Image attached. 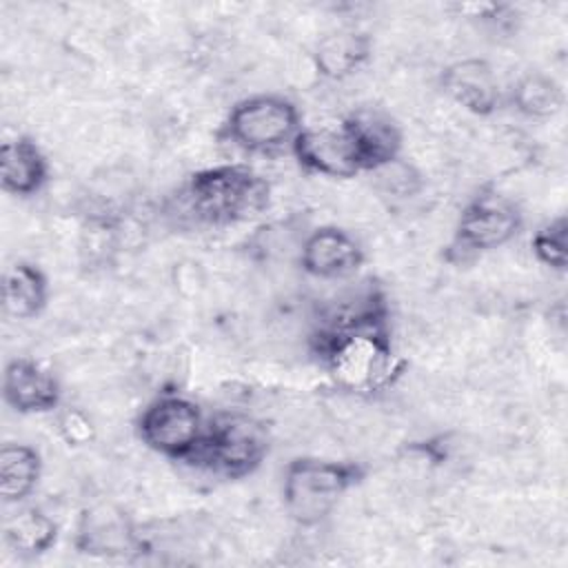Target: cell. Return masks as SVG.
I'll use <instances>...</instances> for the list:
<instances>
[{"label":"cell","instance_id":"1","mask_svg":"<svg viewBox=\"0 0 568 568\" xmlns=\"http://www.w3.org/2000/svg\"><path fill=\"white\" fill-rule=\"evenodd\" d=\"M311 346L342 390L375 393L399 373L386 297L371 280L322 311Z\"/></svg>","mask_w":568,"mask_h":568},{"label":"cell","instance_id":"2","mask_svg":"<svg viewBox=\"0 0 568 568\" xmlns=\"http://www.w3.org/2000/svg\"><path fill=\"white\" fill-rule=\"evenodd\" d=\"M271 204V184L248 164L231 162L200 169L178 191L180 220L224 229L251 222Z\"/></svg>","mask_w":568,"mask_h":568},{"label":"cell","instance_id":"3","mask_svg":"<svg viewBox=\"0 0 568 568\" xmlns=\"http://www.w3.org/2000/svg\"><path fill=\"white\" fill-rule=\"evenodd\" d=\"M364 477L366 468L351 459L295 457L282 473L284 510L297 526H317Z\"/></svg>","mask_w":568,"mask_h":568},{"label":"cell","instance_id":"4","mask_svg":"<svg viewBox=\"0 0 568 568\" xmlns=\"http://www.w3.org/2000/svg\"><path fill=\"white\" fill-rule=\"evenodd\" d=\"M300 131L302 115L293 100L277 93H257L231 106L220 135L248 155H277L291 151Z\"/></svg>","mask_w":568,"mask_h":568},{"label":"cell","instance_id":"5","mask_svg":"<svg viewBox=\"0 0 568 568\" xmlns=\"http://www.w3.org/2000/svg\"><path fill=\"white\" fill-rule=\"evenodd\" d=\"M268 446L266 426L255 417L217 413L209 417L204 437L189 464L222 479H244L262 466Z\"/></svg>","mask_w":568,"mask_h":568},{"label":"cell","instance_id":"6","mask_svg":"<svg viewBox=\"0 0 568 568\" xmlns=\"http://www.w3.org/2000/svg\"><path fill=\"white\" fill-rule=\"evenodd\" d=\"M521 224L524 215L513 197L490 186L481 189L464 204L444 257L453 264H466L508 244Z\"/></svg>","mask_w":568,"mask_h":568},{"label":"cell","instance_id":"7","mask_svg":"<svg viewBox=\"0 0 568 568\" xmlns=\"http://www.w3.org/2000/svg\"><path fill=\"white\" fill-rule=\"evenodd\" d=\"M206 422L209 417L197 402L175 390H164L142 408L135 433L149 450L189 464L204 437Z\"/></svg>","mask_w":568,"mask_h":568},{"label":"cell","instance_id":"8","mask_svg":"<svg viewBox=\"0 0 568 568\" xmlns=\"http://www.w3.org/2000/svg\"><path fill=\"white\" fill-rule=\"evenodd\" d=\"M288 153L306 173L333 180H348L366 173L364 158L344 118L337 124L302 126Z\"/></svg>","mask_w":568,"mask_h":568},{"label":"cell","instance_id":"9","mask_svg":"<svg viewBox=\"0 0 568 568\" xmlns=\"http://www.w3.org/2000/svg\"><path fill=\"white\" fill-rule=\"evenodd\" d=\"M73 546L91 557H131L142 550V537L126 510L115 504H93L78 517Z\"/></svg>","mask_w":568,"mask_h":568},{"label":"cell","instance_id":"10","mask_svg":"<svg viewBox=\"0 0 568 568\" xmlns=\"http://www.w3.org/2000/svg\"><path fill=\"white\" fill-rule=\"evenodd\" d=\"M362 244L339 226H317L300 244V268L315 280H351L364 264Z\"/></svg>","mask_w":568,"mask_h":568},{"label":"cell","instance_id":"11","mask_svg":"<svg viewBox=\"0 0 568 568\" xmlns=\"http://www.w3.org/2000/svg\"><path fill=\"white\" fill-rule=\"evenodd\" d=\"M4 404L18 415L51 413L62 402L58 377L31 357H13L2 373Z\"/></svg>","mask_w":568,"mask_h":568},{"label":"cell","instance_id":"12","mask_svg":"<svg viewBox=\"0 0 568 568\" xmlns=\"http://www.w3.org/2000/svg\"><path fill=\"white\" fill-rule=\"evenodd\" d=\"M444 93L473 115H493L501 100V87L495 69L484 58H462L450 62L439 75Z\"/></svg>","mask_w":568,"mask_h":568},{"label":"cell","instance_id":"13","mask_svg":"<svg viewBox=\"0 0 568 568\" xmlns=\"http://www.w3.org/2000/svg\"><path fill=\"white\" fill-rule=\"evenodd\" d=\"M49 182V162L29 135H16L0 146V186L13 197H31Z\"/></svg>","mask_w":568,"mask_h":568},{"label":"cell","instance_id":"14","mask_svg":"<svg viewBox=\"0 0 568 568\" xmlns=\"http://www.w3.org/2000/svg\"><path fill=\"white\" fill-rule=\"evenodd\" d=\"M344 122L351 126L359 153L364 158L366 173L399 160L402 131L399 124L377 106H362L351 111Z\"/></svg>","mask_w":568,"mask_h":568},{"label":"cell","instance_id":"15","mask_svg":"<svg viewBox=\"0 0 568 568\" xmlns=\"http://www.w3.org/2000/svg\"><path fill=\"white\" fill-rule=\"evenodd\" d=\"M373 55V40L357 29H337L320 38L313 51L315 71L326 80H346Z\"/></svg>","mask_w":568,"mask_h":568},{"label":"cell","instance_id":"16","mask_svg":"<svg viewBox=\"0 0 568 568\" xmlns=\"http://www.w3.org/2000/svg\"><path fill=\"white\" fill-rule=\"evenodd\" d=\"M49 302V280L33 262H16L2 277V311L13 320L38 317Z\"/></svg>","mask_w":568,"mask_h":568},{"label":"cell","instance_id":"17","mask_svg":"<svg viewBox=\"0 0 568 568\" xmlns=\"http://www.w3.org/2000/svg\"><path fill=\"white\" fill-rule=\"evenodd\" d=\"M2 539L18 557L31 559L49 552L58 541V524L36 506H22L4 519Z\"/></svg>","mask_w":568,"mask_h":568},{"label":"cell","instance_id":"18","mask_svg":"<svg viewBox=\"0 0 568 568\" xmlns=\"http://www.w3.org/2000/svg\"><path fill=\"white\" fill-rule=\"evenodd\" d=\"M42 477V455L29 444L7 442L0 448V497L4 504H22L33 495Z\"/></svg>","mask_w":568,"mask_h":568},{"label":"cell","instance_id":"19","mask_svg":"<svg viewBox=\"0 0 568 568\" xmlns=\"http://www.w3.org/2000/svg\"><path fill=\"white\" fill-rule=\"evenodd\" d=\"M508 100L519 115L530 120H548L561 111L564 89L555 78L530 71L517 78V82L510 87Z\"/></svg>","mask_w":568,"mask_h":568},{"label":"cell","instance_id":"20","mask_svg":"<svg viewBox=\"0 0 568 568\" xmlns=\"http://www.w3.org/2000/svg\"><path fill=\"white\" fill-rule=\"evenodd\" d=\"M532 255L539 264L550 271L564 273L568 264V220L566 215H557L550 222L541 224L530 240Z\"/></svg>","mask_w":568,"mask_h":568},{"label":"cell","instance_id":"21","mask_svg":"<svg viewBox=\"0 0 568 568\" xmlns=\"http://www.w3.org/2000/svg\"><path fill=\"white\" fill-rule=\"evenodd\" d=\"M58 430L62 435V439L69 444V446H82V444H89L95 435L93 430V424L91 419L78 410V408H69L60 415L58 419Z\"/></svg>","mask_w":568,"mask_h":568}]
</instances>
